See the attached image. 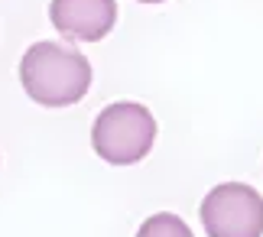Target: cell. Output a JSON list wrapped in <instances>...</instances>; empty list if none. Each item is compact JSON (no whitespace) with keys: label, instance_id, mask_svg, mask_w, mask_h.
<instances>
[{"label":"cell","instance_id":"obj_1","mask_svg":"<svg viewBox=\"0 0 263 237\" xmlns=\"http://www.w3.org/2000/svg\"><path fill=\"white\" fill-rule=\"evenodd\" d=\"M23 91L43 107L78 104L91 88V65L82 52L62 43H36L20 59Z\"/></svg>","mask_w":263,"mask_h":237},{"label":"cell","instance_id":"obj_2","mask_svg":"<svg viewBox=\"0 0 263 237\" xmlns=\"http://www.w3.org/2000/svg\"><path fill=\"white\" fill-rule=\"evenodd\" d=\"M156 117L137 101H117L104 107L91 127V147L110 166H134L153 150Z\"/></svg>","mask_w":263,"mask_h":237},{"label":"cell","instance_id":"obj_3","mask_svg":"<svg viewBox=\"0 0 263 237\" xmlns=\"http://www.w3.org/2000/svg\"><path fill=\"white\" fill-rule=\"evenodd\" d=\"M201 224L208 237H260L263 195L244 182H224L201 202Z\"/></svg>","mask_w":263,"mask_h":237},{"label":"cell","instance_id":"obj_4","mask_svg":"<svg viewBox=\"0 0 263 237\" xmlns=\"http://www.w3.org/2000/svg\"><path fill=\"white\" fill-rule=\"evenodd\" d=\"M49 20L68 39L98 43L114 29L117 4L114 0H52L49 4Z\"/></svg>","mask_w":263,"mask_h":237},{"label":"cell","instance_id":"obj_5","mask_svg":"<svg viewBox=\"0 0 263 237\" xmlns=\"http://www.w3.org/2000/svg\"><path fill=\"white\" fill-rule=\"evenodd\" d=\"M137 237H192V228L179 214L159 211V214H149V218L140 224Z\"/></svg>","mask_w":263,"mask_h":237},{"label":"cell","instance_id":"obj_6","mask_svg":"<svg viewBox=\"0 0 263 237\" xmlns=\"http://www.w3.org/2000/svg\"><path fill=\"white\" fill-rule=\"evenodd\" d=\"M140 4H163V0H140Z\"/></svg>","mask_w":263,"mask_h":237}]
</instances>
